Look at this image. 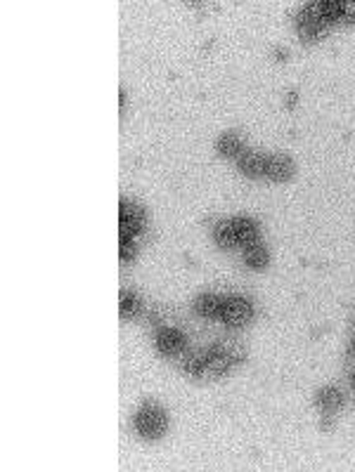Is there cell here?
Returning a JSON list of instances; mask_svg holds the SVG:
<instances>
[{"mask_svg": "<svg viewBox=\"0 0 355 472\" xmlns=\"http://www.w3.org/2000/svg\"><path fill=\"white\" fill-rule=\"evenodd\" d=\"M294 102H296V92H292V95H289V106H294Z\"/></svg>", "mask_w": 355, "mask_h": 472, "instance_id": "19", "label": "cell"}, {"mask_svg": "<svg viewBox=\"0 0 355 472\" xmlns=\"http://www.w3.org/2000/svg\"><path fill=\"white\" fill-rule=\"evenodd\" d=\"M144 224V212L133 203H121L118 205V229H121V238L133 241V238L142 231Z\"/></svg>", "mask_w": 355, "mask_h": 472, "instance_id": "4", "label": "cell"}, {"mask_svg": "<svg viewBox=\"0 0 355 472\" xmlns=\"http://www.w3.org/2000/svg\"><path fill=\"white\" fill-rule=\"evenodd\" d=\"M166 425H168L166 414L159 407H154V404H147L135 416V430L144 440H159L163 432H166Z\"/></svg>", "mask_w": 355, "mask_h": 472, "instance_id": "2", "label": "cell"}, {"mask_svg": "<svg viewBox=\"0 0 355 472\" xmlns=\"http://www.w3.org/2000/svg\"><path fill=\"white\" fill-rule=\"evenodd\" d=\"M327 26L325 22H320L318 17L313 15L311 10L304 8L299 12V17H296V31H299V38L304 43H318L322 38L327 36Z\"/></svg>", "mask_w": 355, "mask_h": 472, "instance_id": "3", "label": "cell"}, {"mask_svg": "<svg viewBox=\"0 0 355 472\" xmlns=\"http://www.w3.org/2000/svg\"><path fill=\"white\" fill-rule=\"evenodd\" d=\"M216 149H218V154L223 156H242V149H244V137L239 135V132H225V135L218 137V142H216Z\"/></svg>", "mask_w": 355, "mask_h": 472, "instance_id": "12", "label": "cell"}, {"mask_svg": "<svg viewBox=\"0 0 355 472\" xmlns=\"http://www.w3.org/2000/svg\"><path fill=\"white\" fill-rule=\"evenodd\" d=\"M118 253H121V260L123 262H130L135 257V243L126 241V238H121V243H118Z\"/></svg>", "mask_w": 355, "mask_h": 472, "instance_id": "17", "label": "cell"}, {"mask_svg": "<svg viewBox=\"0 0 355 472\" xmlns=\"http://www.w3.org/2000/svg\"><path fill=\"white\" fill-rule=\"evenodd\" d=\"M268 250L263 248L261 243H254V245H247V253H244V262L249 264L251 269H263L268 264Z\"/></svg>", "mask_w": 355, "mask_h": 472, "instance_id": "14", "label": "cell"}, {"mask_svg": "<svg viewBox=\"0 0 355 472\" xmlns=\"http://www.w3.org/2000/svg\"><path fill=\"white\" fill-rule=\"evenodd\" d=\"M204 357H206V376L218 378L228 374L235 364L244 362V350L239 345H213L204 350Z\"/></svg>", "mask_w": 355, "mask_h": 472, "instance_id": "1", "label": "cell"}, {"mask_svg": "<svg viewBox=\"0 0 355 472\" xmlns=\"http://www.w3.org/2000/svg\"><path fill=\"white\" fill-rule=\"evenodd\" d=\"M351 385H353V390H355V374H353V378H351Z\"/></svg>", "mask_w": 355, "mask_h": 472, "instance_id": "20", "label": "cell"}, {"mask_svg": "<svg viewBox=\"0 0 355 472\" xmlns=\"http://www.w3.org/2000/svg\"><path fill=\"white\" fill-rule=\"evenodd\" d=\"M232 227H235V236L239 245H254L259 241V227H256V222H251L249 217H237V220H232Z\"/></svg>", "mask_w": 355, "mask_h": 472, "instance_id": "10", "label": "cell"}, {"mask_svg": "<svg viewBox=\"0 0 355 472\" xmlns=\"http://www.w3.org/2000/svg\"><path fill=\"white\" fill-rule=\"evenodd\" d=\"M266 175L270 179H275V182H287V179L294 175V161L285 154L268 156Z\"/></svg>", "mask_w": 355, "mask_h": 472, "instance_id": "6", "label": "cell"}, {"mask_svg": "<svg viewBox=\"0 0 355 472\" xmlns=\"http://www.w3.org/2000/svg\"><path fill=\"white\" fill-rule=\"evenodd\" d=\"M182 371L192 378L206 376V357H204V352H189V355L182 359Z\"/></svg>", "mask_w": 355, "mask_h": 472, "instance_id": "13", "label": "cell"}, {"mask_svg": "<svg viewBox=\"0 0 355 472\" xmlns=\"http://www.w3.org/2000/svg\"><path fill=\"white\" fill-rule=\"evenodd\" d=\"M185 347V336L180 333V331L175 329H163L159 336H156V350L161 352V355H178V352H182Z\"/></svg>", "mask_w": 355, "mask_h": 472, "instance_id": "7", "label": "cell"}, {"mask_svg": "<svg viewBox=\"0 0 355 472\" xmlns=\"http://www.w3.org/2000/svg\"><path fill=\"white\" fill-rule=\"evenodd\" d=\"M251 317H254V307L247 298H228L220 319L228 326H244L251 321Z\"/></svg>", "mask_w": 355, "mask_h": 472, "instance_id": "5", "label": "cell"}, {"mask_svg": "<svg viewBox=\"0 0 355 472\" xmlns=\"http://www.w3.org/2000/svg\"><path fill=\"white\" fill-rule=\"evenodd\" d=\"M315 404H318L320 411H325V414H334V411L344 407V395H341L337 388H322L318 392V397H315Z\"/></svg>", "mask_w": 355, "mask_h": 472, "instance_id": "11", "label": "cell"}, {"mask_svg": "<svg viewBox=\"0 0 355 472\" xmlns=\"http://www.w3.org/2000/svg\"><path fill=\"white\" fill-rule=\"evenodd\" d=\"M213 238H216V243H218L220 248H235V245H239V243H237L232 222H220L218 227L213 229Z\"/></svg>", "mask_w": 355, "mask_h": 472, "instance_id": "15", "label": "cell"}, {"mask_svg": "<svg viewBox=\"0 0 355 472\" xmlns=\"http://www.w3.org/2000/svg\"><path fill=\"white\" fill-rule=\"evenodd\" d=\"M341 22L355 24V0H348V3H344V15H341Z\"/></svg>", "mask_w": 355, "mask_h": 472, "instance_id": "18", "label": "cell"}, {"mask_svg": "<svg viewBox=\"0 0 355 472\" xmlns=\"http://www.w3.org/2000/svg\"><path fill=\"white\" fill-rule=\"evenodd\" d=\"M118 310H121V317L128 319V317H135L137 312H140V298L135 293H130V291H123L121 293V302H118Z\"/></svg>", "mask_w": 355, "mask_h": 472, "instance_id": "16", "label": "cell"}, {"mask_svg": "<svg viewBox=\"0 0 355 472\" xmlns=\"http://www.w3.org/2000/svg\"><path fill=\"white\" fill-rule=\"evenodd\" d=\"M223 307H225V298L220 295H199L194 300V312L206 319L223 317Z\"/></svg>", "mask_w": 355, "mask_h": 472, "instance_id": "9", "label": "cell"}, {"mask_svg": "<svg viewBox=\"0 0 355 472\" xmlns=\"http://www.w3.org/2000/svg\"><path fill=\"white\" fill-rule=\"evenodd\" d=\"M351 352H355V338H353V345H351Z\"/></svg>", "mask_w": 355, "mask_h": 472, "instance_id": "21", "label": "cell"}, {"mask_svg": "<svg viewBox=\"0 0 355 472\" xmlns=\"http://www.w3.org/2000/svg\"><path fill=\"white\" fill-rule=\"evenodd\" d=\"M239 170L244 172L247 177H261L266 175V165H268V156L259 154V151H244V154L239 156Z\"/></svg>", "mask_w": 355, "mask_h": 472, "instance_id": "8", "label": "cell"}]
</instances>
